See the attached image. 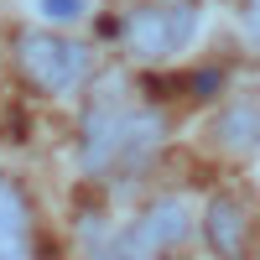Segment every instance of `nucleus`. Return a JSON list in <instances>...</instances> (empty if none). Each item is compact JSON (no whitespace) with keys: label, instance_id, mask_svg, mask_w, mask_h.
Instances as JSON below:
<instances>
[{"label":"nucleus","instance_id":"1","mask_svg":"<svg viewBox=\"0 0 260 260\" xmlns=\"http://www.w3.org/2000/svg\"><path fill=\"white\" fill-rule=\"evenodd\" d=\"M198 26H203L198 0H161V6H146L125 21V42L136 57H177L192 47Z\"/></svg>","mask_w":260,"mask_h":260},{"label":"nucleus","instance_id":"2","mask_svg":"<svg viewBox=\"0 0 260 260\" xmlns=\"http://www.w3.org/2000/svg\"><path fill=\"white\" fill-rule=\"evenodd\" d=\"M16 57L21 68H26L31 83H42L47 94H73L83 78H89V47H78V42L57 37V31H21L16 42Z\"/></svg>","mask_w":260,"mask_h":260},{"label":"nucleus","instance_id":"3","mask_svg":"<svg viewBox=\"0 0 260 260\" xmlns=\"http://www.w3.org/2000/svg\"><path fill=\"white\" fill-rule=\"evenodd\" d=\"M187 229H192V208L182 198H161L156 208L141 213L136 229H130V250H136V255H161L177 240H187Z\"/></svg>","mask_w":260,"mask_h":260},{"label":"nucleus","instance_id":"4","mask_svg":"<svg viewBox=\"0 0 260 260\" xmlns=\"http://www.w3.org/2000/svg\"><path fill=\"white\" fill-rule=\"evenodd\" d=\"M203 240L213 245V255L224 260H240L250 250V213L240 198H213L203 213Z\"/></svg>","mask_w":260,"mask_h":260},{"label":"nucleus","instance_id":"5","mask_svg":"<svg viewBox=\"0 0 260 260\" xmlns=\"http://www.w3.org/2000/svg\"><path fill=\"white\" fill-rule=\"evenodd\" d=\"M26 198L16 192L11 177H0V260H31V234H26Z\"/></svg>","mask_w":260,"mask_h":260},{"label":"nucleus","instance_id":"6","mask_svg":"<svg viewBox=\"0 0 260 260\" xmlns=\"http://www.w3.org/2000/svg\"><path fill=\"white\" fill-rule=\"evenodd\" d=\"M37 6H42V16H52V21H73L83 11V0H37Z\"/></svg>","mask_w":260,"mask_h":260},{"label":"nucleus","instance_id":"7","mask_svg":"<svg viewBox=\"0 0 260 260\" xmlns=\"http://www.w3.org/2000/svg\"><path fill=\"white\" fill-rule=\"evenodd\" d=\"M245 31L260 42V0H245Z\"/></svg>","mask_w":260,"mask_h":260}]
</instances>
